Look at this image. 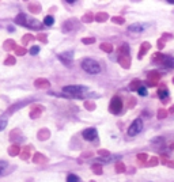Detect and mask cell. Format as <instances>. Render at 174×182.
Returning <instances> with one entry per match:
<instances>
[{
  "instance_id": "1",
  "label": "cell",
  "mask_w": 174,
  "mask_h": 182,
  "mask_svg": "<svg viewBox=\"0 0 174 182\" xmlns=\"http://www.w3.org/2000/svg\"><path fill=\"white\" fill-rule=\"evenodd\" d=\"M15 22H16V25L25 26V27H29V29H41L42 27V25L37 19L30 18V16H27L26 14H23V12H21L18 16H16Z\"/></svg>"
},
{
  "instance_id": "2",
  "label": "cell",
  "mask_w": 174,
  "mask_h": 182,
  "mask_svg": "<svg viewBox=\"0 0 174 182\" xmlns=\"http://www.w3.org/2000/svg\"><path fill=\"white\" fill-rule=\"evenodd\" d=\"M80 65H82V68L85 69L86 72L92 73V75L101 72V65L95 60H92V58H83Z\"/></svg>"
},
{
  "instance_id": "3",
  "label": "cell",
  "mask_w": 174,
  "mask_h": 182,
  "mask_svg": "<svg viewBox=\"0 0 174 182\" xmlns=\"http://www.w3.org/2000/svg\"><path fill=\"white\" fill-rule=\"evenodd\" d=\"M63 91L69 94V98H83V93H86L87 89L85 86H65Z\"/></svg>"
},
{
  "instance_id": "4",
  "label": "cell",
  "mask_w": 174,
  "mask_h": 182,
  "mask_svg": "<svg viewBox=\"0 0 174 182\" xmlns=\"http://www.w3.org/2000/svg\"><path fill=\"white\" fill-rule=\"evenodd\" d=\"M141 129H143V121H141V118H136L135 121L130 124V127L128 128V136L133 137L136 136V135H139L141 132Z\"/></svg>"
},
{
  "instance_id": "5",
  "label": "cell",
  "mask_w": 174,
  "mask_h": 182,
  "mask_svg": "<svg viewBox=\"0 0 174 182\" xmlns=\"http://www.w3.org/2000/svg\"><path fill=\"white\" fill-rule=\"evenodd\" d=\"M124 107V103L121 101L120 96H113L112 101H110V105H109V110L110 113L113 114H118L121 111V109Z\"/></svg>"
},
{
  "instance_id": "6",
  "label": "cell",
  "mask_w": 174,
  "mask_h": 182,
  "mask_svg": "<svg viewBox=\"0 0 174 182\" xmlns=\"http://www.w3.org/2000/svg\"><path fill=\"white\" fill-rule=\"evenodd\" d=\"M159 79H161V73L158 71H151L147 75V80H146V86L147 87H155L158 84Z\"/></svg>"
},
{
  "instance_id": "7",
  "label": "cell",
  "mask_w": 174,
  "mask_h": 182,
  "mask_svg": "<svg viewBox=\"0 0 174 182\" xmlns=\"http://www.w3.org/2000/svg\"><path fill=\"white\" fill-rule=\"evenodd\" d=\"M82 136L85 140H87V142H92V140H97L98 132L95 128H87L82 132Z\"/></svg>"
},
{
  "instance_id": "8",
  "label": "cell",
  "mask_w": 174,
  "mask_h": 182,
  "mask_svg": "<svg viewBox=\"0 0 174 182\" xmlns=\"http://www.w3.org/2000/svg\"><path fill=\"white\" fill-rule=\"evenodd\" d=\"M76 29H79V23L75 19L65 20V22L63 23V31H64V33H69V31H74V30H76Z\"/></svg>"
},
{
  "instance_id": "9",
  "label": "cell",
  "mask_w": 174,
  "mask_h": 182,
  "mask_svg": "<svg viewBox=\"0 0 174 182\" xmlns=\"http://www.w3.org/2000/svg\"><path fill=\"white\" fill-rule=\"evenodd\" d=\"M147 23H133V25H130L128 27V31L130 33H141V31H144V29H147Z\"/></svg>"
},
{
  "instance_id": "10",
  "label": "cell",
  "mask_w": 174,
  "mask_h": 182,
  "mask_svg": "<svg viewBox=\"0 0 174 182\" xmlns=\"http://www.w3.org/2000/svg\"><path fill=\"white\" fill-rule=\"evenodd\" d=\"M57 57H59V60H61L65 65H71L74 54H72V52H64V53H60Z\"/></svg>"
},
{
  "instance_id": "11",
  "label": "cell",
  "mask_w": 174,
  "mask_h": 182,
  "mask_svg": "<svg viewBox=\"0 0 174 182\" xmlns=\"http://www.w3.org/2000/svg\"><path fill=\"white\" fill-rule=\"evenodd\" d=\"M44 107L41 105H38V106H31V111H30V118H38L40 116H41Z\"/></svg>"
},
{
  "instance_id": "12",
  "label": "cell",
  "mask_w": 174,
  "mask_h": 182,
  "mask_svg": "<svg viewBox=\"0 0 174 182\" xmlns=\"http://www.w3.org/2000/svg\"><path fill=\"white\" fill-rule=\"evenodd\" d=\"M117 61L121 64V67H124V68H127V69L130 67V57L129 56H118Z\"/></svg>"
},
{
  "instance_id": "13",
  "label": "cell",
  "mask_w": 174,
  "mask_h": 182,
  "mask_svg": "<svg viewBox=\"0 0 174 182\" xmlns=\"http://www.w3.org/2000/svg\"><path fill=\"white\" fill-rule=\"evenodd\" d=\"M16 139H18V142H22V140H23V136H22V133H21L19 129H14V131L10 133V140L16 142Z\"/></svg>"
},
{
  "instance_id": "14",
  "label": "cell",
  "mask_w": 174,
  "mask_h": 182,
  "mask_svg": "<svg viewBox=\"0 0 174 182\" xmlns=\"http://www.w3.org/2000/svg\"><path fill=\"white\" fill-rule=\"evenodd\" d=\"M150 48H151V44H150V42H143V44H141L140 51H139V58L143 57V56L150 51Z\"/></svg>"
},
{
  "instance_id": "15",
  "label": "cell",
  "mask_w": 174,
  "mask_h": 182,
  "mask_svg": "<svg viewBox=\"0 0 174 182\" xmlns=\"http://www.w3.org/2000/svg\"><path fill=\"white\" fill-rule=\"evenodd\" d=\"M34 86L38 87V89H46V87L50 86V83H49V80H46V79H37V80L34 82Z\"/></svg>"
},
{
  "instance_id": "16",
  "label": "cell",
  "mask_w": 174,
  "mask_h": 182,
  "mask_svg": "<svg viewBox=\"0 0 174 182\" xmlns=\"http://www.w3.org/2000/svg\"><path fill=\"white\" fill-rule=\"evenodd\" d=\"M49 136H50V132H49V129H41V131H38V133H37V137H38V140H48Z\"/></svg>"
},
{
  "instance_id": "17",
  "label": "cell",
  "mask_w": 174,
  "mask_h": 182,
  "mask_svg": "<svg viewBox=\"0 0 174 182\" xmlns=\"http://www.w3.org/2000/svg\"><path fill=\"white\" fill-rule=\"evenodd\" d=\"M156 95H158L159 98L162 99V102H163V103H166V102H167V98H169V91H167L166 89H159Z\"/></svg>"
},
{
  "instance_id": "18",
  "label": "cell",
  "mask_w": 174,
  "mask_h": 182,
  "mask_svg": "<svg viewBox=\"0 0 174 182\" xmlns=\"http://www.w3.org/2000/svg\"><path fill=\"white\" fill-rule=\"evenodd\" d=\"M33 162L34 163H46L48 162V158L44 156V155L40 154V152H37L36 155H33Z\"/></svg>"
},
{
  "instance_id": "19",
  "label": "cell",
  "mask_w": 174,
  "mask_h": 182,
  "mask_svg": "<svg viewBox=\"0 0 174 182\" xmlns=\"http://www.w3.org/2000/svg\"><path fill=\"white\" fill-rule=\"evenodd\" d=\"M162 64H163L165 67H169V68H174V57L165 56L163 60H162Z\"/></svg>"
},
{
  "instance_id": "20",
  "label": "cell",
  "mask_w": 174,
  "mask_h": 182,
  "mask_svg": "<svg viewBox=\"0 0 174 182\" xmlns=\"http://www.w3.org/2000/svg\"><path fill=\"white\" fill-rule=\"evenodd\" d=\"M16 42L15 41H12V40H7L4 42V51H7V52H10V51H14V49L16 48Z\"/></svg>"
},
{
  "instance_id": "21",
  "label": "cell",
  "mask_w": 174,
  "mask_h": 182,
  "mask_svg": "<svg viewBox=\"0 0 174 182\" xmlns=\"http://www.w3.org/2000/svg\"><path fill=\"white\" fill-rule=\"evenodd\" d=\"M21 154V148H19V145H16V144H12L8 148V155L10 156H16V155H19Z\"/></svg>"
},
{
  "instance_id": "22",
  "label": "cell",
  "mask_w": 174,
  "mask_h": 182,
  "mask_svg": "<svg viewBox=\"0 0 174 182\" xmlns=\"http://www.w3.org/2000/svg\"><path fill=\"white\" fill-rule=\"evenodd\" d=\"M27 7H29V10L34 14H38L40 11H41V5H40L38 3H29Z\"/></svg>"
},
{
  "instance_id": "23",
  "label": "cell",
  "mask_w": 174,
  "mask_h": 182,
  "mask_svg": "<svg viewBox=\"0 0 174 182\" xmlns=\"http://www.w3.org/2000/svg\"><path fill=\"white\" fill-rule=\"evenodd\" d=\"M117 52H118V56H129V46L127 44H124V45H121L118 48Z\"/></svg>"
},
{
  "instance_id": "24",
  "label": "cell",
  "mask_w": 174,
  "mask_h": 182,
  "mask_svg": "<svg viewBox=\"0 0 174 182\" xmlns=\"http://www.w3.org/2000/svg\"><path fill=\"white\" fill-rule=\"evenodd\" d=\"M30 147H25V148H22L21 149V154H19V156L22 158L23 160H26V159H29L30 158Z\"/></svg>"
},
{
  "instance_id": "25",
  "label": "cell",
  "mask_w": 174,
  "mask_h": 182,
  "mask_svg": "<svg viewBox=\"0 0 174 182\" xmlns=\"http://www.w3.org/2000/svg\"><path fill=\"white\" fill-rule=\"evenodd\" d=\"M141 87V82L139 80V79H136V80H132L129 83V90L130 91H136V90H139Z\"/></svg>"
},
{
  "instance_id": "26",
  "label": "cell",
  "mask_w": 174,
  "mask_h": 182,
  "mask_svg": "<svg viewBox=\"0 0 174 182\" xmlns=\"http://www.w3.org/2000/svg\"><path fill=\"white\" fill-rule=\"evenodd\" d=\"M108 18H109V15L106 12H98L97 15L94 16V19L97 20V22H105Z\"/></svg>"
},
{
  "instance_id": "27",
  "label": "cell",
  "mask_w": 174,
  "mask_h": 182,
  "mask_svg": "<svg viewBox=\"0 0 174 182\" xmlns=\"http://www.w3.org/2000/svg\"><path fill=\"white\" fill-rule=\"evenodd\" d=\"M101 51H103L105 53H112L113 52V45L112 44H102V45H101Z\"/></svg>"
},
{
  "instance_id": "28",
  "label": "cell",
  "mask_w": 174,
  "mask_h": 182,
  "mask_svg": "<svg viewBox=\"0 0 174 182\" xmlns=\"http://www.w3.org/2000/svg\"><path fill=\"white\" fill-rule=\"evenodd\" d=\"M163 57H165V54H162V53H155L152 56V63H158V64H162V60H163Z\"/></svg>"
},
{
  "instance_id": "29",
  "label": "cell",
  "mask_w": 174,
  "mask_h": 182,
  "mask_svg": "<svg viewBox=\"0 0 174 182\" xmlns=\"http://www.w3.org/2000/svg\"><path fill=\"white\" fill-rule=\"evenodd\" d=\"M94 16H95V15H92V12H87L86 15L82 16V22H85V23L92 22V20H94Z\"/></svg>"
},
{
  "instance_id": "30",
  "label": "cell",
  "mask_w": 174,
  "mask_h": 182,
  "mask_svg": "<svg viewBox=\"0 0 174 182\" xmlns=\"http://www.w3.org/2000/svg\"><path fill=\"white\" fill-rule=\"evenodd\" d=\"M156 116H158L159 120H163V118H166L169 114H167V110L166 109H159L158 113H156Z\"/></svg>"
},
{
  "instance_id": "31",
  "label": "cell",
  "mask_w": 174,
  "mask_h": 182,
  "mask_svg": "<svg viewBox=\"0 0 174 182\" xmlns=\"http://www.w3.org/2000/svg\"><path fill=\"white\" fill-rule=\"evenodd\" d=\"M54 23V18L52 15H48V16H45V19H44V25L45 26H52Z\"/></svg>"
},
{
  "instance_id": "32",
  "label": "cell",
  "mask_w": 174,
  "mask_h": 182,
  "mask_svg": "<svg viewBox=\"0 0 174 182\" xmlns=\"http://www.w3.org/2000/svg\"><path fill=\"white\" fill-rule=\"evenodd\" d=\"M116 170H117V173H125V164L123 162H117L116 163Z\"/></svg>"
},
{
  "instance_id": "33",
  "label": "cell",
  "mask_w": 174,
  "mask_h": 182,
  "mask_svg": "<svg viewBox=\"0 0 174 182\" xmlns=\"http://www.w3.org/2000/svg\"><path fill=\"white\" fill-rule=\"evenodd\" d=\"M91 169H92V171H94L95 174H98V175L102 174V169H101V166H99L98 163H94V164H92Z\"/></svg>"
},
{
  "instance_id": "34",
  "label": "cell",
  "mask_w": 174,
  "mask_h": 182,
  "mask_svg": "<svg viewBox=\"0 0 174 182\" xmlns=\"http://www.w3.org/2000/svg\"><path fill=\"white\" fill-rule=\"evenodd\" d=\"M112 20H113V23H116V25H123V23L125 22V19H124L123 16H113Z\"/></svg>"
},
{
  "instance_id": "35",
  "label": "cell",
  "mask_w": 174,
  "mask_h": 182,
  "mask_svg": "<svg viewBox=\"0 0 174 182\" xmlns=\"http://www.w3.org/2000/svg\"><path fill=\"white\" fill-rule=\"evenodd\" d=\"M67 182H80V180H79V177H78V175L69 174L68 177H67Z\"/></svg>"
},
{
  "instance_id": "36",
  "label": "cell",
  "mask_w": 174,
  "mask_h": 182,
  "mask_svg": "<svg viewBox=\"0 0 174 182\" xmlns=\"http://www.w3.org/2000/svg\"><path fill=\"white\" fill-rule=\"evenodd\" d=\"M82 42L85 45H90V44H94L95 42V38L94 37H86V38H82Z\"/></svg>"
},
{
  "instance_id": "37",
  "label": "cell",
  "mask_w": 174,
  "mask_h": 182,
  "mask_svg": "<svg viewBox=\"0 0 174 182\" xmlns=\"http://www.w3.org/2000/svg\"><path fill=\"white\" fill-rule=\"evenodd\" d=\"M14 51H15V53L18 54V56H23L25 53H27V51H26L25 48H22V46H16Z\"/></svg>"
},
{
  "instance_id": "38",
  "label": "cell",
  "mask_w": 174,
  "mask_h": 182,
  "mask_svg": "<svg viewBox=\"0 0 174 182\" xmlns=\"http://www.w3.org/2000/svg\"><path fill=\"white\" fill-rule=\"evenodd\" d=\"M158 163H159V159H158V158H156V156H152L151 159H150V162L147 163V166H148V167H152V166H156Z\"/></svg>"
},
{
  "instance_id": "39",
  "label": "cell",
  "mask_w": 174,
  "mask_h": 182,
  "mask_svg": "<svg viewBox=\"0 0 174 182\" xmlns=\"http://www.w3.org/2000/svg\"><path fill=\"white\" fill-rule=\"evenodd\" d=\"M85 107L87 110H94L95 109V103L94 102H91V101H86L85 102Z\"/></svg>"
},
{
  "instance_id": "40",
  "label": "cell",
  "mask_w": 174,
  "mask_h": 182,
  "mask_svg": "<svg viewBox=\"0 0 174 182\" xmlns=\"http://www.w3.org/2000/svg\"><path fill=\"white\" fill-rule=\"evenodd\" d=\"M4 64H7V65H12V64H15V57H14V56H8V57L4 60Z\"/></svg>"
},
{
  "instance_id": "41",
  "label": "cell",
  "mask_w": 174,
  "mask_h": 182,
  "mask_svg": "<svg viewBox=\"0 0 174 182\" xmlns=\"http://www.w3.org/2000/svg\"><path fill=\"white\" fill-rule=\"evenodd\" d=\"M33 40H34V37L31 36V34H26V36L22 37V42L23 44H27V42H30V41H33Z\"/></svg>"
},
{
  "instance_id": "42",
  "label": "cell",
  "mask_w": 174,
  "mask_h": 182,
  "mask_svg": "<svg viewBox=\"0 0 174 182\" xmlns=\"http://www.w3.org/2000/svg\"><path fill=\"white\" fill-rule=\"evenodd\" d=\"M7 166H8V163H7V162H4V160H0V175H2L3 173L5 171Z\"/></svg>"
},
{
  "instance_id": "43",
  "label": "cell",
  "mask_w": 174,
  "mask_h": 182,
  "mask_svg": "<svg viewBox=\"0 0 174 182\" xmlns=\"http://www.w3.org/2000/svg\"><path fill=\"white\" fill-rule=\"evenodd\" d=\"M5 127H7V118H3V117H0V131H3Z\"/></svg>"
},
{
  "instance_id": "44",
  "label": "cell",
  "mask_w": 174,
  "mask_h": 182,
  "mask_svg": "<svg viewBox=\"0 0 174 182\" xmlns=\"http://www.w3.org/2000/svg\"><path fill=\"white\" fill-rule=\"evenodd\" d=\"M38 52H40V46H31L30 48V54L36 56V54H38Z\"/></svg>"
},
{
  "instance_id": "45",
  "label": "cell",
  "mask_w": 174,
  "mask_h": 182,
  "mask_svg": "<svg viewBox=\"0 0 174 182\" xmlns=\"http://www.w3.org/2000/svg\"><path fill=\"white\" fill-rule=\"evenodd\" d=\"M136 105V99L135 98H129L128 101H127V106L128 107H133Z\"/></svg>"
},
{
  "instance_id": "46",
  "label": "cell",
  "mask_w": 174,
  "mask_h": 182,
  "mask_svg": "<svg viewBox=\"0 0 174 182\" xmlns=\"http://www.w3.org/2000/svg\"><path fill=\"white\" fill-rule=\"evenodd\" d=\"M137 93H139V94H140V95H141V96H144V95H147V89H146V87H143V86H141V87H140V89H139V90H137Z\"/></svg>"
},
{
  "instance_id": "47",
  "label": "cell",
  "mask_w": 174,
  "mask_h": 182,
  "mask_svg": "<svg viewBox=\"0 0 174 182\" xmlns=\"http://www.w3.org/2000/svg\"><path fill=\"white\" fill-rule=\"evenodd\" d=\"M137 159H139V160H143V162H147L148 156H147L146 154H139V155H137Z\"/></svg>"
},
{
  "instance_id": "48",
  "label": "cell",
  "mask_w": 174,
  "mask_h": 182,
  "mask_svg": "<svg viewBox=\"0 0 174 182\" xmlns=\"http://www.w3.org/2000/svg\"><path fill=\"white\" fill-rule=\"evenodd\" d=\"M154 144H162L163 143V137H155V139L152 140Z\"/></svg>"
},
{
  "instance_id": "49",
  "label": "cell",
  "mask_w": 174,
  "mask_h": 182,
  "mask_svg": "<svg viewBox=\"0 0 174 182\" xmlns=\"http://www.w3.org/2000/svg\"><path fill=\"white\" fill-rule=\"evenodd\" d=\"M37 38H38L40 41H42V42H46V34H44V33H40L38 36H37Z\"/></svg>"
},
{
  "instance_id": "50",
  "label": "cell",
  "mask_w": 174,
  "mask_h": 182,
  "mask_svg": "<svg viewBox=\"0 0 174 182\" xmlns=\"http://www.w3.org/2000/svg\"><path fill=\"white\" fill-rule=\"evenodd\" d=\"M98 154H99L101 156H108V155H109V152L106 151V149H101V151L98 152Z\"/></svg>"
},
{
  "instance_id": "51",
  "label": "cell",
  "mask_w": 174,
  "mask_h": 182,
  "mask_svg": "<svg viewBox=\"0 0 174 182\" xmlns=\"http://www.w3.org/2000/svg\"><path fill=\"white\" fill-rule=\"evenodd\" d=\"M163 46H165V41L163 40H159L158 41V48L159 49H163Z\"/></svg>"
},
{
  "instance_id": "52",
  "label": "cell",
  "mask_w": 174,
  "mask_h": 182,
  "mask_svg": "<svg viewBox=\"0 0 174 182\" xmlns=\"http://www.w3.org/2000/svg\"><path fill=\"white\" fill-rule=\"evenodd\" d=\"M92 156V152H83L82 154V158H90Z\"/></svg>"
},
{
  "instance_id": "53",
  "label": "cell",
  "mask_w": 174,
  "mask_h": 182,
  "mask_svg": "<svg viewBox=\"0 0 174 182\" xmlns=\"http://www.w3.org/2000/svg\"><path fill=\"white\" fill-rule=\"evenodd\" d=\"M166 164L170 167V169H174V162H167Z\"/></svg>"
},
{
  "instance_id": "54",
  "label": "cell",
  "mask_w": 174,
  "mask_h": 182,
  "mask_svg": "<svg viewBox=\"0 0 174 182\" xmlns=\"http://www.w3.org/2000/svg\"><path fill=\"white\" fill-rule=\"evenodd\" d=\"M170 113H174V105L170 107V110H167V114H170Z\"/></svg>"
},
{
  "instance_id": "55",
  "label": "cell",
  "mask_w": 174,
  "mask_h": 182,
  "mask_svg": "<svg viewBox=\"0 0 174 182\" xmlns=\"http://www.w3.org/2000/svg\"><path fill=\"white\" fill-rule=\"evenodd\" d=\"M170 149H174V143H173L172 145H170Z\"/></svg>"
},
{
  "instance_id": "56",
  "label": "cell",
  "mask_w": 174,
  "mask_h": 182,
  "mask_svg": "<svg viewBox=\"0 0 174 182\" xmlns=\"http://www.w3.org/2000/svg\"><path fill=\"white\" fill-rule=\"evenodd\" d=\"M173 83H174V78H173Z\"/></svg>"
}]
</instances>
